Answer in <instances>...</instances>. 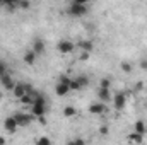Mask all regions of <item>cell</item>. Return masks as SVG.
<instances>
[{
    "label": "cell",
    "instance_id": "1",
    "mask_svg": "<svg viewBox=\"0 0 147 145\" xmlns=\"http://www.w3.org/2000/svg\"><path fill=\"white\" fill-rule=\"evenodd\" d=\"M67 14L72 15V17H82L87 14V3H77V2H70L69 9H67Z\"/></svg>",
    "mask_w": 147,
    "mask_h": 145
},
{
    "label": "cell",
    "instance_id": "2",
    "mask_svg": "<svg viewBox=\"0 0 147 145\" xmlns=\"http://www.w3.org/2000/svg\"><path fill=\"white\" fill-rule=\"evenodd\" d=\"M111 99H113V106H115V109L121 111V109L127 106L128 96H127V92H116V94H115V97H111Z\"/></svg>",
    "mask_w": 147,
    "mask_h": 145
},
{
    "label": "cell",
    "instance_id": "3",
    "mask_svg": "<svg viewBox=\"0 0 147 145\" xmlns=\"http://www.w3.org/2000/svg\"><path fill=\"white\" fill-rule=\"evenodd\" d=\"M14 118H16V121H17V125L19 126H29L31 125V121L34 119V116L31 114V113H16L14 114Z\"/></svg>",
    "mask_w": 147,
    "mask_h": 145
},
{
    "label": "cell",
    "instance_id": "4",
    "mask_svg": "<svg viewBox=\"0 0 147 145\" xmlns=\"http://www.w3.org/2000/svg\"><path fill=\"white\" fill-rule=\"evenodd\" d=\"M57 50L62 55H69V53H72L74 50H75V44H74L72 41H69V39H60L57 43Z\"/></svg>",
    "mask_w": 147,
    "mask_h": 145
},
{
    "label": "cell",
    "instance_id": "5",
    "mask_svg": "<svg viewBox=\"0 0 147 145\" xmlns=\"http://www.w3.org/2000/svg\"><path fill=\"white\" fill-rule=\"evenodd\" d=\"M29 91H33V87H31V85L19 82V84H16V85H14V89H12V94H14V97H16V99H19V97H22L24 94H28Z\"/></svg>",
    "mask_w": 147,
    "mask_h": 145
},
{
    "label": "cell",
    "instance_id": "6",
    "mask_svg": "<svg viewBox=\"0 0 147 145\" xmlns=\"http://www.w3.org/2000/svg\"><path fill=\"white\" fill-rule=\"evenodd\" d=\"M89 113H91V114H94V116H101V114H105V113H106V104H105L103 101L92 103V104L89 106Z\"/></svg>",
    "mask_w": 147,
    "mask_h": 145
},
{
    "label": "cell",
    "instance_id": "7",
    "mask_svg": "<svg viewBox=\"0 0 147 145\" xmlns=\"http://www.w3.org/2000/svg\"><path fill=\"white\" fill-rule=\"evenodd\" d=\"M17 128H19V125H17V121H16L14 116H9V118L3 119V130H5V132H9V133H16Z\"/></svg>",
    "mask_w": 147,
    "mask_h": 145
},
{
    "label": "cell",
    "instance_id": "8",
    "mask_svg": "<svg viewBox=\"0 0 147 145\" xmlns=\"http://www.w3.org/2000/svg\"><path fill=\"white\" fill-rule=\"evenodd\" d=\"M48 106H41V104H31V114L34 116V119L39 116H46Z\"/></svg>",
    "mask_w": 147,
    "mask_h": 145
},
{
    "label": "cell",
    "instance_id": "9",
    "mask_svg": "<svg viewBox=\"0 0 147 145\" xmlns=\"http://www.w3.org/2000/svg\"><path fill=\"white\" fill-rule=\"evenodd\" d=\"M69 92H70L69 84H65V82H57V85H55V94H57V96L63 97V96H67Z\"/></svg>",
    "mask_w": 147,
    "mask_h": 145
},
{
    "label": "cell",
    "instance_id": "10",
    "mask_svg": "<svg viewBox=\"0 0 147 145\" xmlns=\"http://www.w3.org/2000/svg\"><path fill=\"white\" fill-rule=\"evenodd\" d=\"M0 84H2V87H5V91H12L14 85H16V82L12 80V77H10L9 73H3V75L0 77Z\"/></svg>",
    "mask_w": 147,
    "mask_h": 145
},
{
    "label": "cell",
    "instance_id": "11",
    "mask_svg": "<svg viewBox=\"0 0 147 145\" xmlns=\"http://www.w3.org/2000/svg\"><path fill=\"white\" fill-rule=\"evenodd\" d=\"M31 50H33L36 55H43V53H45V50H46V44H45V41H43V39L36 38V39L33 41V46H31Z\"/></svg>",
    "mask_w": 147,
    "mask_h": 145
},
{
    "label": "cell",
    "instance_id": "12",
    "mask_svg": "<svg viewBox=\"0 0 147 145\" xmlns=\"http://www.w3.org/2000/svg\"><path fill=\"white\" fill-rule=\"evenodd\" d=\"M98 99H99V101H103V103L111 101L110 89H106V87H99V89H98Z\"/></svg>",
    "mask_w": 147,
    "mask_h": 145
},
{
    "label": "cell",
    "instance_id": "13",
    "mask_svg": "<svg viewBox=\"0 0 147 145\" xmlns=\"http://www.w3.org/2000/svg\"><path fill=\"white\" fill-rule=\"evenodd\" d=\"M36 58H38V55L33 51V50H28V51L24 53V63H26V65H29V67L36 63Z\"/></svg>",
    "mask_w": 147,
    "mask_h": 145
},
{
    "label": "cell",
    "instance_id": "14",
    "mask_svg": "<svg viewBox=\"0 0 147 145\" xmlns=\"http://www.w3.org/2000/svg\"><path fill=\"white\" fill-rule=\"evenodd\" d=\"M134 132H137V133H140V135H146L147 133V125L144 119H137L135 123H134Z\"/></svg>",
    "mask_w": 147,
    "mask_h": 145
},
{
    "label": "cell",
    "instance_id": "15",
    "mask_svg": "<svg viewBox=\"0 0 147 145\" xmlns=\"http://www.w3.org/2000/svg\"><path fill=\"white\" fill-rule=\"evenodd\" d=\"M127 140H128V142H132V144H142L144 135H140V133H137V132H132V133L127 137Z\"/></svg>",
    "mask_w": 147,
    "mask_h": 145
},
{
    "label": "cell",
    "instance_id": "16",
    "mask_svg": "<svg viewBox=\"0 0 147 145\" xmlns=\"http://www.w3.org/2000/svg\"><path fill=\"white\" fill-rule=\"evenodd\" d=\"M77 46L80 48V51H89V53H91V51L94 50V43H92V41H80Z\"/></svg>",
    "mask_w": 147,
    "mask_h": 145
},
{
    "label": "cell",
    "instance_id": "17",
    "mask_svg": "<svg viewBox=\"0 0 147 145\" xmlns=\"http://www.w3.org/2000/svg\"><path fill=\"white\" fill-rule=\"evenodd\" d=\"M77 114V109L74 108V106H65L63 108V116L65 118H74Z\"/></svg>",
    "mask_w": 147,
    "mask_h": 145
},
{
    "label": "cell",
    "instance_id": "18",
    "mask_svg": "<svg viewBox=\"0 0 147 145\" xmlns=\"http://www.w3.org/2000/svg\"><path fill=\"white\" fill-rule=\"evenodd\" d=\"M69 87H70V91H74V92H77V91H80V89H82V85L79 84V80H77L75 77H74V79H70Z\"/></svg>",
    "mask_w": 147,
    "mask_h": 145
},
{
    "label": "cell",
    "instance_id": "19",
    "mask_svg": "<svg viewBox=\"0 0 147 145\" xmlns=\"http://www.w3.org/2000/svg\"><path fill=\"white\" fill-rule=\"evenodd\" d=\"M0 5L9 7V10H14V7L17 5V0H0Z\"/></svg>",
    "mask_w": 147,
    "mask_h": 145
},
{
    "label": "cell",
    "instance_id": "20",
    "mask_svg": "<svg viewBox=\"0 0 147 145\" xmlns=\"http://www.w3.org/2000/svg\"><path fill=\"white\" fill-rule=\"evenodd\" d=\"M19 103H22V104H29V106H31V104H33V96L28 92V94H24L22 97H19Z\"/></svg>",
    "mask_w": 147,
    "mask_h": 145
},
{
    "label": "cell",
    "instance_id": "21",
    "mask_svg": "<svg viewBox=\"0 0 147 145\" xmlns=\"http://www.w3.org/2000/svg\"><path fill=\"white\" fill-rule=\"evenodd\" d=\"M120 67H121V70H123L125 73H132V70H134L132 63H128V62H121V63H120Z\"/></svg>",
    "mask_w": 147,
    "mask_h": 145
},
{
    "label": "cell",
    "instance_id": "22",
    "mask_svg": "<svg viewBox=\"0 0 147 145\" xmlns=\"http://www.w3.org/2000/svg\"><path fill=\"white\" fill-rule=\"evenodd\" d=\"M77 80H79V84L82 85V87H87L89 85V79L86 77V75H79V77H75Z\"/></svg>",
    "mask_w": 147,
    "mask_h": 145
},
{
    "label": "cell",
    "instance_id": "23",
    "mask_svg": "<svg viewBox=\"0 0 147 145\" xmlns=\"http://www.w3.org/2000/svg\"><path fill=\"white\" fill-rule=\"evenodd\" d=\"M17 7L22 9V10H28V9L31 7V3H29V0H19V2H17Z\"/></svg>",
    "mask_w": 147,
    "mask_h": 145
},
{
    "label": "cell",
    "instance_id": "24",
    "mask_svg": "<svg viewBox=\"0 0 147 145\" xmlns=\"http://www.w3.org/2000/svg\"><path fill=\"white\" fill-rule=\"evenodd\" d=\"M38 145H50L51 144V138H48V137H39L36 140Z\"/></svg>",
    "mask_w": 147,
    "mask_h": 145
},
{
    "label": "cell",
    "instance_id": "25",
    "mask_svg": "<svg viewBox=\"0 0 147 145\" xmlns=\"http://www.w3.org/2000/svg\"><path fill=\"white\" fill-rule=\"evenodd\" d=\"M110 85H111L110 79H108V77H103L101 82H99V87H106V89H110Z\"/></svg>",
    "mask_w": 147,
    "mask_h": 145
},
{
    "label": "cell",
    "instance_id": "26",
    "mask_svg": "<svg viewBox=\"0 0 147 145\" xmlns=\"http://www.w3.org/2000/svg\"><path fill=\"white\" fill-rule=\"evenodd\" d=\"M3 73H7V63L0 60V77H2Z\"/></svg>",
    "mask_w": 147,
    "mask_h": 145
},
{
    "label": "cell",
    "instance_id": "27",
    "mask_svg": "<svg viewBox=\"0 0 147 145\" xmlns=\"http://www.w3.org/2000/svg\"><path fill=\"white\" fill-rule=\"evenodd\" d=\"M58 82H65V84H69V82H70V77L65 75V73H62V75L58 77Z\"/></svg>",
    "mask_w": 147,
    "mask_h": 145
},
{
    "label": "cell",
    "instance_id": "28",
    "mask_svg": "<svg viewBox=\"0 0 147 145\" xmlns=\"http://www.w3.org/2000/svg\"><path fill=\"white\" fill-rule=\"evenodd\" d=\"M99 133H101V135H108V133H110V128H108L106 125H103V126H99Z\"/></svg>",
    "mask_w": 147,
    "mask_h": 145
},
{
    "label": "cell",
    "instance_id": "29",
    "mask_svg": "<svg viewBox=\"0 0 147 145\" xmlns=\"http://www.w3.org/2000/svg\"><path fill=\"white\" fill-rule=\"evenodd\" d=\"M139 67H140L142 70H147V58H142V60L139 62Z\"/></svg>",
    "mask_w": 147,
    "mask_h": 145
},
{
    "label": "cell",
    "instance_id": "30",
    "mask_svg": "<svg viewBox=\"0 0 147 145\" xmlns=\"http://www.w3.org/2000/svg\"><path fill=\"white\" fill-rule=\"evenodd\" d=\"M79 60H82V62H84V60H89V51H82L80 56H79Z\"/></svg>",
    "mask_w": 147,
    "mask_h": 145
},
{
    "label": "cell",
    "instance_id": "31",
    "mask_svg": "<svg viewBox=\"0 0 147 145\" xmlns=\"http://www.w3.org/2000/svg\"><path fill=\"white\" fill-rule=\"evenodd\" d=\"M70 144H74V145H82V144H84V140H82V138H74V140H70Z\"/></svg>",
    "mask_w": 147,
    "mask_h": 145
},
{
    "label": "cell",
    "instance_id": "32",
    "mask_svg": "<svg viewBox=\"0 0 147 145\" xmlns=\"http://www.w3.org/2000/svg\"><path fill=\"white\" fill-rule=\"evenodd\" d=\"M144 89V82H137L135 84V91H142Z\"/></svg>",
    "mask_w": 147,
    "mask_h": 145
},
{
    "label": "cell",
    "instance_id": "33",
    "mask_svg": "<svg viewBox=\"0 0 147 145\" xmlns=\"http://www.w3.org/2000/svg\"><path fill=\"white\" fill-rule=\"evenodd\" d=\"M36 119L39 121V125H43V126L46 125V119H45V116H39V118H36Z\"/></svg>",
    "mask_w": 147,
    "mask_h": 145
},
{
    "label": "cell",
    "instance_id": "34",
    "mask_svg": "<svg viewBox=\"0 0 147 145\" xmlns=\"http://www.w3.org/2000/svg\"><path fill=\"white\" fill-rule=\"evenodd\" d=\"M69 2H77V3H89V0H69Z\"/></svg>",
    "mask_w": 147,
    "mask_h": 145
},
{
    "label": "cell",
    "instance_id": "35",
    "mask_svg": "<svg viewBox=\"0 0 147 145\" xmlns=\"http://www.w3.org/2000/svg\"><path fill=\"white\" fill-rule=\"evenodd\" d=\"M2 144H5V138H3V137H0V145Z\"/></svg>",
    "mask_w": 147,
    "mask_h": 145
},
{
    "label": "cell",
    "instance_id": "36",
    "mask_svg": "<svg viewBox=\"0 0 147 145\" xmlns=\"http://www.w3.org/2000/svg\"><path fill=\"white\" fill-rule=\"evenodd\" d=\"M0 101H2V92H0Z\"/></svg>",
    "mask_w": 147,
    "mask_h": 145
},
{
    "label": "cell",
    "instance_id": "37",
    "mask_svg": "<svg viewBox=\"0 0 147 145\" xmlns=\"http://www.w3.org/2000/svg\"><path fill=\"white\" fill-rule=\"evenodd\" d=\"M146 111H147V104H146Z\"/></svg>",
    "mask_w": 147,
    "mask_h": 145
},
{
    "label": "cell",
    "instance_id": "38",
    "mask_svg": "<svg viewBox=\"0 0 147 145\" xmlns=\"http://www.w3.org/2000/svg\"><path fill=\"white\" fill-rule=\"evenodd\" d=\"M17 2H19V0H17Z\"/></svg>",
    "mask_w": 147,
    "mask_h": 145
}]
</instances>
